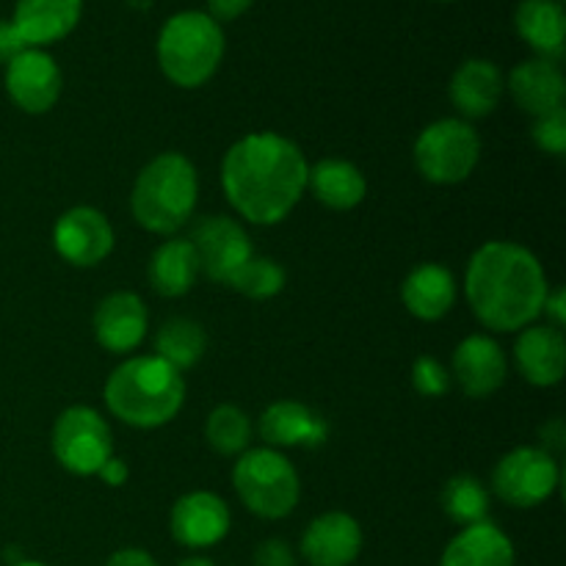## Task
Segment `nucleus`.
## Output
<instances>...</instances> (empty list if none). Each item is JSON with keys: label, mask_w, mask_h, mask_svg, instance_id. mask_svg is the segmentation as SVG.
<instances>
[{"label": "nucleus", "mask_w": 566, "mask_h": 566, "mask_svg": "<svg viewBox=\"0 0 566 566\" xmlns=\"http://www.w3.org/2000/svg\"><path fill=\"white\" fill-rule=\"evenodd\" d=\"M310 166L302 149L276 133H249L221 160V188L252 224H280L307 188Z\"/></svg>", "instance_id": "obj_1"}, {"label": "nucleus", "mask_w": 566, "mask_h": 566, "mask_svg": "<svg viewBox=\"0 0 566 566\" xmlns=\"http://www.w3.org/2000/svg\"><path fill=\"white\" fill-rule=\"evenodd\" d=\"M551 285L531 249L490 241L470 258L464 293L473 315L495 332H520L542 315Z\"/></svg>", "instance_id": "obj_2"}, {"label": "nucleus", "mask_w": 566, "mask_h": 566, "mask_svg": "<svg viewBox=\"0 0 566 566\" xmlns=\"http://www.w3.org/2000/svg\"><path fill=\"white\" fill-rule=\"evenodd\" d=\"M182 374L155 354L125 359L105 381V403L111 415L133 429H158L169 423L182 409Z\"/></svg>", "instance_id": "obj_3"}, {"label": "nucleus", "mask_w": 566, "mask_h": 566, "mask_svg": "<svg viewBox=\"0 0 566 566\" xmlns=\"http://www.w3.org/2000/svg\"><path fill=\"white\" fill-rule=\"evenodd\" d=\"M199 199V177L180 153H160L136 177L130 208L138 224L155 235H171L188 224Z\"/></svg>", "instance_id": "obj_4"}, {"label": "nucleus", "mask_w": 566, "mask_h": 566, "mask_svg": "<svg viewBox=\"0 0 566 566\" xmlns=\"http://www.w3.org/2000/svg\"><path fill=\"white\" fill-rule=\"evenodd\" d=\"M224 59V33L208 11H180L169 17L158 36V64L175 86L208 83Z\"/></svg>", "instance_id": "obj_5"}, {"label": "nucleus", "mask_w": 566, "mask_h": 566, "mask_svg": "<svg viewBox=\"0 0 566 566\" xmlns=\"http://www.w3.org/2000/svg\"><path fill=\"white\" fill-rule=\"evenodd\" d=\"M232 484L243 506L263 520L287 517L302 495L296 468L274 448L243 453L232 470Z\"/></svg>", "instance_id": "obj_6"}, {"label": "nucleus", "mask_w": 566, "mask_h": 566, "mask_svg": "<svg viewBox=\"0 0 566 566\" xmlns=\"http://www.w3.org/2000/svg\"><path fill=\"white\" fill-rule=\"evenodd\" d=\"M481 158V138L464 119L431 122L415 142V164L420 175L437 186L468 180Z\"/></svg>", "instance_id": "obj_7"}, {"label": "nucleus", "mask_w": 566, "mask_h": 566, "mask_svg": "<svg viewBox=\"0 0 566 566\" xmlns=\"http://www.w3.org/2000/svg\"><path fill=\"white\" fill-rule=\"evenodd\" d=\"M53 453L75 475H97L114 457L111 429L92 407H70L53 426Z\"/></svg>", "instance_id": "obj_8"}, {"label": "nucleus", "mask_w": 566, "mask_h": 566, "mask_svg": "<svg viewBox=\"0 0 566 566\" xmlns=\"http://www.w3.org/2000/svg\"><path fill=\"white\" fill-rule=\"evenodd\" d=\"M558 479V462L542 448H514L512 453L497 462L495 473H492V486L495 495L503 503L514 509H534L551 501L556 492Z\"/></svg>", "instance_id": "obj_9"}, {"label": "nucleus", "mask_w": 566, "mask_h": 566, "mask_svg": "<svg viewBox=\"0 0 566 566\" xmlns=\"http://www.w3.org/2000/svg\"><path fill=\"white\" fill-rule=\"evenodd\" d=\"M191 247L197 252L199 271L213 282L230 285L238 271L254 258L249 235L230 216H205L193 224Z\"/></svg>", "instance_id": "obj_10"}, {"label": "nucleus", "mask_w": 566, "mask_h": 566, "mask_svg": "<svg viewBox=\"0 0 566 566\" xmlns=\"http://www.w3.org/2000/svg\"><path fill=\"white\" fill-rule=\"evenodd\" d=\"M55 252L66 260V263L77 265V269H92V265L103 263L114 249V227L105 219L99 210L72 208L55 221L53 230Z\"/></svg>", "instance_id": "obj_11"}, {"label": "nucleus", "mask_w": 566, "mask_h": 566, "mask_svg": "<svg viewBox=\"0 0 566 566\" xmlns=\"http://www.w3.org/2000/svg\"><path fill=\"white\" fill-rule=\"evenodd\" d=\"M6 92L11 103L25 114H44L61 94V70L53 55L39 48H28L6 64Z\"/></svg>", "instance_id": "obj_12"}, {"label": "nucleus", "mask_w": 566, "mask_h": 566, "mask_svg": "<svg viewBox=\"0 0 566 566\" xmlns=\"http://www.w3.org/2000/svg\"><path fill=\"white\" fill-rule=\"evenodd\" d=\"M169 528L182 547H213L230 531V509L213 492H188L171 509Z\"/></svg>", "instance_id": "obj_13"}, {"label": "nucleus", "mask_w": 566, "mask_h": 566, "mask_svg": "<svg viewBox=\"0 0 566 566\" xmlns=\"http://www.w3.org/2000/svg\"><path fill=\"white\" fill-rule=\"evenodd\" d=\"M363 551V528L346 512L315 517L302 536V556L310 566H352Z\"/></svg>", "instance_id": "obj_14"}, {"label": "nucleus", "mask_w": 566, "mask_h": 566, "mask_svg": "<svg viewBox=\"0 0 566 566\" xmlns=\"http://www.w3.org/2000/svg\"><path fill=\"white\" fill-rule=\"evenodd\" d=\"M453 374L470 398H486L506 381V354L490 335H470L457 346Z\"/></svg>", "instance_id": "obj_15"}, {"label": "nucleus", "mask_w": 566, "mask_h": 566, "mask_svg": "<svg viewBox=\"0 0 566 566\" xmlns=\"http://www.w3.org/2000/svg\"><path fill=\"white\" fill-rule=\"evenodd\" d=\"M514 363L520 374L536 387H553L564 379L566 340L564 332L551 324L525 326L514 343Z\"/></svg>", "instance_id": "obj_16"}, {"label": "nucleus", "mask_w": 566, "mask_h": 566, "mask_svg": "<svg viewBox=\"0 0 566 566\" xmlns=\"http://www.w3.org/2000/svg\"><path fill=\"white\" fill-rule=\"evenodd\" d=\"M147 307L130 291L111 293L97 304L94 313V335L111 354H127L142 346L147 335Z\"/></svg>", "instance_id": "obj_17"}, {"label": "nucleus", "mask_w": 566, "mask_h": 566, "mask_svg": "<svg viewBox=\"0 0 566 566\" xmlns=\"http://www.w3.org/2000/svg\"><path fill=\"white\" fill-rule=\"evenodd\" d=\"M509 92H512L514 103L531 114L545 116L553 114V111L564 108L566 97V81L564 72L556 61L547 59H531L523 61L512 70L509 75Z\"/></svg>", "instance_id": "obj_18"}, {"label": "nucleus", "mask_w": 566, "mask_h": 566, "mask_svg": "<svg viewBox=\"0 0 566 566\" xmlns=\"http://www.w3.org/2000/svg\"><path fill=\"white\" fill-rule=\"evenodd\" d=\"M329 426L298 401H276L260 418V437L269 442V448H315L324 446Z\"/></svg>", "instance_id": "obj_19"}, {"label": "nucleus", "mask_w": 566, "mask_h": 566, "mask_svg": "<svg viewBox=\"0 0 566 566\" xmlns=\"http://www.w3.org/2000/svg\"><path fill=\"white\" fill-rule=\"evenodd\" d=\"M83 0H17L14 25L28 48H44L70 36L81 22Z\"/></svg>", "instance_id": "obj_20"}, {"label": "nucleus", "mask_w": 566, "mask_h": 566, "mask_svg": "<svg viewBox=\"0 0 566 566\" xmlns=\"http://www.w3.org/2000/svg\"><path fill=\"white\" fill-rule=\"evenodd\" d=\"M503 72L486 59H470L453 72L451 77V103L457 105L459 114L468 119H484L497 108L503 97Z\"/></svg>", "instance_id": "obj_21"}, {"label": "nucleus", "mask_w": 566, "mask_h": 566, "mask_svg": "<svg viewBox=\"0 0 566 566\" xmlns=\"http://www.w3.org/2000/svg\"><path fill=\"white\" fill-rule=\"evenodd\" d=\"M440 566H514V545L495 523L484 520L448 542Z\"/></svg>", "instance_id": "obj_22"}, {"label": "nucleus", "mask_w": 566, "mask_h": 566, "mask_svg": "<svg viewBox=\"0 0 566 566\" xmlns=\"http://www.w3.org/2000/svg\"><path fill=\"white\" fill-rule=\"evenodd\" d=\"M403 304L420 321H440L457 302V280L440 263H423L403 280Z\"/></svg>", "instance_id": "obj_23"}, {"label": "nucleus", "mask_w": 566, "mask_h": 566, "mask_svg": "<svg viewBox=\"0 0 566 566\" xmlns=\"http://www.w3.org/2000/svg\"><path fill=\"white\" fill-rule=\"evenodd\" d=\"M514 28L539 59L558 61L564 55L566 14L562 0H523L514 11Z\"/></svg>", "instance_id": "obj_24"}, {"label": "nucleus", "mask_w": 566, "mask_h": 566, "mask_svg": "<svg viewBox=\"0 0 566 566\" xmlns=\"http://www.w3.org/2000/svg\"><path fill=\"white\" fill-rule=\"evenodd\" d=\"M199 276V260L188 238H169L149 260V282L166 298L186 296Z\"/></svg>", "instance_id": "obj_25"}, {"label": "nucleus", "mask_w": 566, "mask_h": 566, "mask_svg": "<svg viewBox=\"0 0 566 566\" xmlns=\"http://www.w3.org/2000/svg\"><path fill=\"white\" fill-rule=\"evenodd\" d=\"M307 186L332 210H352L368 193L365 175L352 164V160L326 158L315 164L307 175Z\"/></svg>", "instance_id": "obj_26"}, {"label": "nucleus", "mask_w": 566, "mask_h": 566, "mask_svg": "<svg viewBox=\"0 0 566 566\" xmlns=\"http://www.w3.org/2000/svg\"><path fill=\"white\" fill-rule=\"evenodd\" d=\"M208 335L191 318H171L155 335V357L169 363L175 370H188L202 359Z\"/></svg>", "instance_id": "obj_27"}, {"label": "nucleus", "mask_w": 566, "mask_h": 566, "mask_svg": "<svg viewBox=\"0 0 566 566\" xmlns=\"http://www.w3.org/2000/svg\"><path fill=\"white\" fill-rule=\"evenodd\" d=\"M205 440L221 457H235V453L247 451L249 440H252V420L243 409L232 407V403H221L208 415Z\"/></svg>", "instance_id": "obj_28"}, {"label": "nucleus", "mask_w": 566, "mask_h": 566, "mask_svg": "<svg viewBox=\"0 0 566 566\" xmlns=\"http://www.w3.org/2000/svg\"><path fill=\"white\" fill-rule=\"evenodd\" d=\"M442 509L462 528L484 523L486 514H490V492L473 475H457L442 490Z\"/></svg>", "instance_id": "obj_29"}, {"label": "nucleus", "mask_w": 566, "mask_h": 566, "mask_svg": "<svg viewBox=\"0 0 566 566\" xmlns=\"http://www.w3.org/2000/svg\"><path fill=\"white\" fill-rule=\"evenodd\" d=\"M230 287H235V291H241L249 298H271L285 287V271H282L276 260L252 258L238 271Z\"/></svg>", "instance_id": "obj_30"}, {"label": "nucleus", "mask_w": 566, "mask_h": 566, "mask_svg": "<svg viewBox=\"0 0 566 566\" xmlns=\"http://www.w3.org/2000/svg\"><path fill=\"white\" fill-rule=\"evenodd\" d=\"M412 385L420 396L440 398L446 396L448 387H451V374H448L446 365H442L440 359L423 354V357L415 359L412 365Z\"/></svg>", "instance_id": "obj_31"}, {"label": "nucleus", "mask_w": 566, "mask_h": 566, "mask_svg": "<svg viewBox=\"0 0 566 566\" xmlns=\"http://www.w3.org/2000/svg\"><path fill=\"white\" fill-rule=\"evenodd\" d=\"M531 136H534L536 147L562 158L566 153V111L558 108L553 114L536 116L534 127H531Z\"/></svg>", "instance_id": "obj_32"}, {"label": "nucleus", "mask_w": 566, "mask_h": 566, "mask_svg": "<svg viewBox=\"0 0 566 566\" xmlns=\"http://www.w3.org/2000/svg\"><path fill=\"white\" fill-rule=\"evenodd\" d=\"M254 566H296L293 547L282 539H265L254 551Z\"/></svg>", "instance_id": "obj_33"}, {"label": "nucleus", "mask_w": 566, "mask_h": 566, "mask_svg": "<svg viewBox=\"0 0 566 566\" xmlns=\"http://www.w3.org/2000/svg\"><path fill=\"white\" fill-rule=\"evenodd\" d=\"M28 44L25 39L20 36L17 25L11 20H0V64H9L17 55L25 53Z\"/></svg>", "instance_id": "obj_34"}, {"label": "nucleus", "mask_w": 566, "mask_h": 566, "mask_svg": "<svg viewBox=\"0 0 566 566\" xmlns=\"http://www.w3.org/2000/svg\"><path fill=\"white\" fill-rule=\"evenodd\" d=\"M252 3L254 0H208V14L213 17L216 22L238 20L241 14H247Z\"/></svg>", "instance_id": "obj_35"}, {"label": "nucleus", "mask_w": 566, "mask_h": 566, "mask_svg": "<svg viewBox=\"0 0 566 566\" xmlns=\"http://www.w3.org/2000/svg\"><path fill=\"white\" fill-rule=\"evenodd\" d=\"M542 313L551 318V326L562 329V326L566 324V291H564V287L547 291V298H545V307H542Z\"/></svg>", "instance_id": "obj_36"}, {"label": "nucleus", "mask_w": 566, "mask_h": 566, "mask_svg": "<svg viewBox=\"0 0 566 566\" xmlns=\"http://www.w3.org/2000/svg\"><path fill=\"white\" fill-rule=\"evenodd\" d=\"M105 566H158L155 558L147 551H138V547H125V551H116L114 556L105 562Z\"/></svg>", "instance_id": "obj_37"}, {"label": "nucleus", "mask_w": 566, "mask_h": 566, "mask_svg": "<svg viewBox=\"0 0 566 566\" xmlns=\"http://www.w3.org/2000/svg\"><path fill=\"white\" fill-rule=\"evenodd\" d=\"M99 479L105 481V484L108 486H122L127 481V464L122 462V459H116V457H111L108 462L103 464V468H99Z\"/></svg>", "instance_id": "obj_38"}, {"label": "nucleus", "mask_w": 566, "mask_h": 566, "mask_svg": "<svg viewBox=\"0 0 566 566\" xmlns=\"http://www.w3.org/2000/svg\"><path fill=\"white\" fill-rule=\"evenodd\" d=\"M180 566H216L210 558H202V556H191L186 558V562H180Z\"/></svg>", "instance_id": "obj_39"}, {"label": "nucleus", "mask_w": 566, "mask_h": 566, "mask_svg": "<svg viewBox=\"0 0 566 566\" xmlns=\"http://www.w3.org/2000/svg\"><path fill=\"white\" fill-rule=\"evenodd\" d=\"M127 3H130L133 9H149V6H153V0H127Z\"/></svg>", "instance_id": "obj_40"}, {"label": "nucleus", "mask_w": 566, "mask_h": 566, "mask_svg": "<svg viewBox=\"0 0 566 566\" xmlns=\"http://www.w3.org/2000/svg\"><path fill=\"white\" fill-rule=\"evenodd\" d=\"M11 566H44V564H39V562H14Z\"/></svg>", "instance_id": "obj_41"}]
</instances>
